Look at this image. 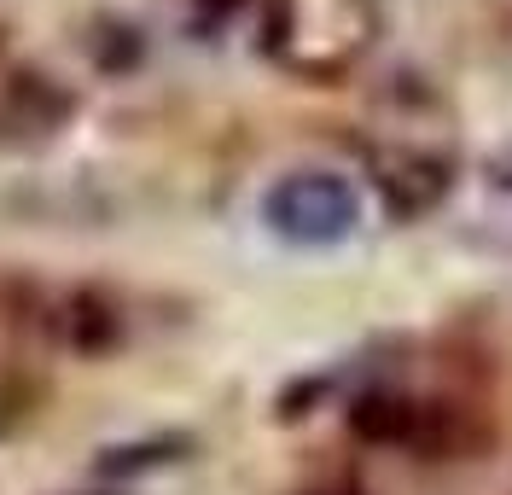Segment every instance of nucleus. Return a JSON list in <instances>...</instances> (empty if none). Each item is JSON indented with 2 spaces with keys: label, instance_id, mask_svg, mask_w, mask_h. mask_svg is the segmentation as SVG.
<instances>
[{
  "label": "nucleus",
  "instance_id": "f03ea898",
  "mask_svg": "<svg viewBox=\"0 0 512 495\" xmlns=\"http://www.w3.org/2000/svg\"><path fill=\"white\" fill-rule=\"evenodd\" d=\"M262 222L274 239L303 245V251H326L338 239H350L361 222V193L332 169H291L262 193Z\"/></svg>",
  "mask_w": 512,
  "mask_h": 495
},
{
  "label": "nucleus",
  "instance_id": "0eeeda50",
  "mask_svg": "<svg viewBox=\"0 0 512 495\" xmlns=\"http://www.w3.org/2000/svg\"><path fill=\"white\" fill-rule=\"evenodd\" d=\"M70 344H76V350L111 344V315L99 309V297H76V309H70Z\"/></svg>",
  "mask_w": 512,
  "mask_h": 495
},
{
  "label": "nucleus",
  "instance_id": "7ed1b4c3",
  "mask_svg": "<svg viewBox=\"0 0 512 495\" xmlns=\"http://www.w3.org/2000/svg\"><path fill=\"white\" fill-rule=\"evenodd\" d=\"M367 175H373V187H379L384 210L390 216H425V210H437L448 193V158L443 152H431V146H419V140H379V146H367Z\"/></svg>",
  "mask_w": 512,
  "mask_h": 495
},
{
  "label": "nucleus",
  "instance_id": "20e7f679",
  "mask_svg": "<svg viewBox=\"0 0 512 495\" xmlns=\"http://www.w3.org/2000/svg\"><path fill=\"white\" fill-rule=\"evenodd\" d=\"M70 111H76L70 88H59L47 70L18 65L0 41V140H18V146L53 140L70 123Z\"/></svg>",
  "mask_w": 512,
  "mask_h": 495
},
{
  "label": "nucleus",
  "instance_id": "423d86ee",
  "mask_svg": "<svg viewBox=\"0 0 512 495\" xmlns=\"http://www.w3.org/2000/svg\"><path fill=\"white\" fill-rule=\"evenodd\" d=\"M414 420H419V402H408V396H396V391H367L350 408V431L361 443H396V449H408L414 443Z\"/></svg>",
  "mask_w": 512,
  "mask_h": 495
},
{
  "label": "nucleus",
  "instance_id": "6e6552de",
  "mask_svg": "<svg viewBox=\"0 0 512 495\" xmlns=\"http://www.w3.org/2000/svg\"><path fill=\"white\" fill-rule=\"evenodd\" d=\"M175 449H181V437H163V443H134V449H111V455L99 461V472H105V478H117V472H140V466L169 461Z\"/></svg>",
  "mask_w": 512,
  "mask_h": 495
},
{
  "label": "nucleus",
  "instance_id": "39448f33",
  "mask_svg": "<svg viewBox=\"0 0 512 495\" xmlns=\"http://www.w3.org/2000/svg\"><path fill=\"white\" fill-rule=\"evenodd\" d=\"M489 443V426L478 420V408H460V402H419V420H414V443L419 455L431 461H460Z\"/></svg>",
  "mask_w": 512,
  "mask_h": 495
},
{
  "label": "nucleus",
  "instance_id": "1a4fd4ad",
  "mask_svg": "<svg viewBox=\"0 0 512 495\" xmlns=\"http://www.w3.org/2000/svg\"><path fill=\"white\" fill-rule=\"evenodd\" d=\"M198 6V24H227L239 6H251V0H192Z\"/></svg>",
  "mask_w": 512,
  "mask_h": 495
},
{
  "label": "nucleus",
  "instance_id": "f257e3e1",
  "mask_svg": "<svg viewBox=\"0 0 512 495\" xmlns=\"http://www.w3.org/2000/svg\"><path fill=\"white\" fill-rule=\"evenodd\" d=\"M379 35L373 0H262V53L297 82H338Z\"/></svg>",
  "mask_w": 512,
  "mask_h": 495
}]
</instances>
